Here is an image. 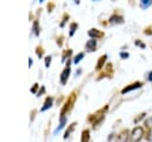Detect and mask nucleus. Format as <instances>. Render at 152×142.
<instances>
[{
    "label": "nucleus",
    "instance_id": "obj_16",
    "mask_svg": "<svg viewBox=\"0 0 152 142\" xmlns=\"http://www.w3.org/2000/svg\"><path fill=\"white\" fill-rule=\"evenodd\" d=\"M65 123H66V117H61V118H59V124H58V126L56 128L55 134H57L61 129H63V126L65 125Z\"/></svg>",
    "mask_w": 152,
    "mask_h": 142
},
{
    "label": "nucleus",
    "instance_id": "obj_13",
    "mask_svg": "<svg viewBox=\"0 0 152 142\" xmlns=\"http://www.w3.org/2000/svg\"><path fill=\"white\" fill-rule=\"evenodd\" d=\"M75 126H76V122H72L71 124H69L68 125V128H66V130H65V132H64V138H68L70 135H71V132L75 130Z\"/></svg>",
    "mask_w": 152,
    "mask_h": 142
},
{
    "label": "nucleus",
    "instance_id": "obj_31",
    "mask_svg": "<svg viewBox=\"0 0 152 142\" xmlns=\"http://www.w3.org/2000/svg\"><path fill=\"white\" fill-rule=\"evenodd\" d=\"M120 56H121L122 58H127V57L129 56V54H128V53H125V51H121V53H120Z\"/></svg>",
    "mask_w": 152,
    "mask_h": 142
},
{
    "label": "nucleus",
    "instance_id": "obj_23",
    "mask_svg": "<svg viewBox=\"0 0 152 142\" xmlns=\"http://www.w3.org/2000/svg\"><path fill=\"white\" fill-rule=\"evenodd\" d=\"M84 57V53L83 51H81V53H78L76 56H75V58H74V63H78L82 58Z\"/></svg>",
    "mask_w": 152,
    "mask_h": 142
},
{
    "label": "nucleus",
    "instance_id": "obj_20",
    "mask_svg": "<svg viewBox=\"0 0 152 142\" xmlns=\"http://www.w3.org/2000/svg\"><path fill=\"white\" fill-rule=\"evenodd\" d=\"M145 140L148 142H152V126L147 128V131L145 132Z\"/></svg>",
    "mask_w": 152,
    "mask_h": 142
},
{
    "label": "nucleus",
    "instance_id": "obj_33",
    "mask_svg": "<svg viewBox=\"0 0 152 142\" xmlns=\"http://www.w3.org/2000/svg\"><path fill=\"white\" fill-rule=\"evenodd\" d=\"M147 80H148V81H152V70L147 73Z\"/></svg>",
    "mask_w": 152,
    "mask_h": 142
},
{
    "label": "nucleus",
    "instance_id": "obj_28",
    "mask_svg": "<svg viewBox=\"0 0 152 142\" xmlns=\"http://www.w3.org/2000/svg\"><path fill=\"white\" fill-rule=\"evenodd\" d=\"M50 63H51V56H46L45 57V67H50Z\"/></svg>",
    "mask_w": 152,
    "mask_h": 142
},
{
    "label": "nucleus",
    "instance_id": "obj_19",
    "mask_svg": "<svg viewBox=\"0 0 152 142\" xmlns=\"http://www.w3.org/2000/svg\"><path fill=\"white\" fill-rule=\"evenodd\" d=\"M32 29H33L34 35H36V36H38V35H39V32H40V29H39L38 20H37V19H34V20H33V26H32Z\"/></svg>",
    "mask_w": 152,
    "mask_h": 142
},
{
    "label": "nucleus",
    "instance_id": "obj_3",
    "mask_svg": "<svg viewBox=\"0 0 152 142\" xmlns=\"http://www.w3.org/2000/svg\"><path fill=\"white\" fill-rule=\"evenodd\" d=\"M145 131H144V126L141 125H137L132 129L131 135H129V142H140L141 138L144 137Z\"/></svg>",
    "mask_w": 152,
    "mask_h": 142
},
{
    "label": "nucleus",
    "instance_id": "obj_2",
    "mask_svg": "<svg viewBox=\"0 0 152 142\" xmlns=\"http://www.w3.org/2000/svg\"><path fill=\"white\" fill-rule=\"evenodd\" d=\"M76 99H77V92H76V91H72V92L68 95L65 103H64L63 106H62V110H61V112H59V118H61V117H66V115L72 110Z\"/></svg>",
    "mask_w": 152,
    "mask_h": 142
},
{
    "label": "nucleus",
    "instance_id": "obj_34",
    "mask_svg": "<svg viewBox=\"0 0 152 142\" xmlns=\"http://www.w3.org/2000/svg\"><path fill=\"white\" fill-rule=\"evenodd\" d=\"M32 63H33V61H32V58L30 57V58H28V66L31 67V66H32Z\"/></svg>",
    "mask_w": 152,
    "mask_h": 142
},
{
    "label": "nucleus",
    "instance_id": "obj_8",
    "mask_svg": "<svg viewBox=\"0 0 152 142\" xmlns=\"http://www.w3.org/2000/svg\"><path fill=\"white\" fill-rule=\"evenodd\" d=\"M88 36L90 38H93V39H100L102 37H104V32L101 31V30H97V29H94L93 27V29H90L88 31Z\"/></svg>",
    "mask_w": 152,
    "mask_h": 142
},
{
    "label": "nucleus",
    "instance_id": "obj_15",
    "mask_svg": "<svg viewBox=\"0 0 152 142\" xmlns=\"http://www.w3.org/2000/svg\"><path fill=\"white\" fill-rule=\"evenodd\" d=\"M77 29H78V24H77V23H75V21H74V23H71V24H70V26H69V36H70V37H72Z\"/></svg>",
    "mask_w": 152,
    "mask_h": 142
},
{
    "label": "nucleus",
    "instance_id": "obj_29",
    "mask_svg": "<svg viewBox=\"0 0 152 142\" xmlns=\"http://www.w3.org/2000/svg\"><path fill=\"white\" fill-rule=\"evenodd\" d=\"M37 89H38V84L36 82V84H33V86H32V88H31V92H32V93H38Z\"/></svg>",
    "mask_w": 152,
    "mask_h": 142
},
{
    "label": "nucleus",
    "instance_id": "obj_1",
    "mask_svg": "<svg viewBox=\"0 0 152 142\" xmlns=\"http://www.w3.org/2000/svg\"><path fill=\"white\" fill-rule=\"evenodd\" d=\"M107 110H108V105H104L102 109L97 110L94 115H89V117H88V122L93 124V128H94V129H96V126H99V125L104 121Z\"/></svg>",
    "mask_w": 152,
    "mask_h": 142
},
{
    "label": "nucleus",
    "instance_id": "obj_9",
    "mask_svg": "<svg viewBox=\"0 0 152 142\" xmlns=\"http://www.w3.org/2000/svg\"><path fill=\"white\" fill-rule=\"evenodd\" d=\"M109 23L110 24H122L124 21H125V19H124V17L121 16V14H119L118 12H115L114 14H112L110 17H109Z\"/></svg>",
    "mask_w": 152,
    "mask_h": 142
},
{
    "label": "nucleus",
    "instance_id": "obj_6",
    "mask_svg": "<svg viewBox=\"0 0 152 142\" xmlns=\"http://www.w3.org/2000/svg\"><path fill=\"white\" fill-rule=\"evenodd\" d=\"M142 86H144V84H142L141 81H135V82H132V84L127 85L126 87H124V88L121 89V94H126V93H128V92H131V91L139 89V88H141Z\"/></svg>",
    "mask_w": 152,
    "mask_h": 142
},
{
    "label": "nucleus",
    "instance_id": "obj_32",
    "mask_svg": "<svg viewBox=\"0 0 152 142\" xmlns=\"http://www.w3.org/2000/svg\"><path fill=\"white\" fill-rule=\"evenodd\" d=\"M44 92H45V87H44V86H42V88H40V91H38V93H37V95L39 97V95H40V94H43Z\"/></svg>",
    "mask_w": 152,
    "mask_h": 142
},
{
    "label": "nucleus",
    "instance_id": "obj_5",
    "mask_svg": "<svg viewBox=\"0 0 152 142\" xmlns=\"http://www.w3.org/2000/svg\"><path fill=\"white\" fill-rule=\"evenodd\" d=\"M70 72H71V68H70V58H69L68 62H66L65 68L63 69V72L61 73V76H59L62 85H65V84L68 82V79H69V76H70Z\"/></svg>",
    "mask_w": 152,
    "mask_h": 142
},
{
    "label": "nucleus",
    "instance_id": "obj_7",
    "mask_svg": "<svg viewBox=\"0 0 152 142\" xmlns=\"http://www.w3.org/2000/svg\"><path fill=\"white\" fill-rule=\"evenodd\" d=\"M131 131L128 129H122L115 137V142H129Z\"/></svg>",
    "mask_w": 152,
    "mask_h": 142
},
{
    "label": "nucleus",
    "instance_id": "obj_25",
    "mask_svg": "<svg viewBox=\"0 0 152 142\" xmlns=\"http://www.w3.org/2000/svg\"><path fill=\"white\" fill-rule=\"evenodd\" d=\"M63 39H64V36H63V35H61V36L57 37V41H56V42H57V44H58L59 47H62V44H63Z\"/></svg>",
    "mask_w": 152,
    "mask_h": 142
},
{
    "label": "nucleus",
    "instance_id": "obj_17",
    "mask_svg": "<svg viewBox=\"0 0 152 142\" xmlns=\"http://www.w3.org/2000/svg\"><path fill=\"white\" fill-rule=\"evenodd\" d=\"M71 53H72V50H71V49H65V50L63 51V54H62V61H65L66 58L69 60V58H70Z\"/></svg>",
    "mask_w": 152,
    "mask_h": 142
},
{
    "label": "nucleus",
    "instance_id": "obj_21",
    "mask_svg": "<svg viewBox=\"0 0 152 142\" xmlns=\"http://www.w3.org/2000/svg\"><path fill=\"white\" fill-rule=\"evenodd\" d=\"M69 18H70V16H69V13H66V12H65V13L63 14V17H62V21H61V24H59V26H61V27H63V26L65 25V23H66V21L69 20Z\"/></svg>",
    "mask_w": 152,
    "mask_h": 142
},
{
    "label": "nucleus",
    "instance_id": "obj_11",
    "mask_svg": "<svg viewBox=\"0 0 152 142\" xmlns=\"http://www.w3.org/2000/svg\"><path fill=\"white\" fill-rule=\"evenodd\" d=\"M96 47H97V42H96V39L90 38V39L87 41V43H86V49H87V51H89V53L95 51V50H96Z\"/></svg>",
    "mask_w": 152,
    "mask_h": 142
},
{
    "label": "nucleus",
    "instance_id": "obj_14",
    "mask_svg": "<svg viewBox=\"0 0 152 142\" xmlns=\"http://www.w3.org/2000/svg\"><path fill=\"white\" fill-rule=\"evenodd\" d=\"M89 140H90V130L84 129L81 134V142H89Z\"/></svg>",
    "mask_w": 152,
    "mask_h": 142
},
{
    "label": "nucleus",
    "instance_id": "obj_22",
    "mask_svg": "<svg viewBox=\"0 0 152 142\" xmlns=\"http://www.w3.org/2000/svg\"><path fill=\"white\" fill-rule=\"evenodd\" d=\"M36 54H37V56H38L39 58L43 57V55H44V49H43L42 45H38V47L36 48Z\"/></svg>",
    "mask_w": 152,
    "mask_h": 142
},
{
    "label": "nucleus",
    "instance_id": "obj_30",
    "mask_svg": "<svg viewBox=\"0 0 152 142\" xmlns=\"http://www.w3.org/2000/svg\"><path fill=\"white\" fill-rule=\"evenodd\" d=\"M53 7H55V4H53V2H49V4H48V10H49V12H51V11L53 10Z\"/></svg>",
    "mask_w": 152,
    "mask_h": 142
},
{
    "label": "nucleus",
    "instance_id": "obj_10",
    "mask_svg": "<svg viewBox=\"0 0 152 142\" xmlns=\"http://www.w3.org/2000/svg\"><path fill=\"white\" fill-rule=\"evenodd\" d=\"M106 61H107V55H101V56L99 57L97 62H96V66H95V70H99V72H101V70H102V68H104L103 66L106 64Z\"/></svg>",
    "mask_w": 152,
    "mask_h": 142
},
{
    "label": "nucleus",
    "instance_id": "obj_26",
    "mask_svg": "<svg viewBox=\"0 0 152 142\" xmlns=\"http://www.w3.org/2000/svg\"><path fill=\"white\" fill-rule=\"evenodd\" d=\"M134 44H135V45H138V47H140V48H142V49H145V47H146V44H145V43H142L140 39H137Z\"/></svg>",
    "mask_w": 152,
    "mask_h": 142
},
{
    "label": "nucleus",
    "instance_id": "obj_27",
    "mask_svg": "<svg viewBox=\"0 0 152 142\" xmlns=\"http://www.w3.org/2000/svg\"><path fill=\"white\" fill-rule=\"evenodd\" d=\"M144 33H145V35H147V36H151V35H152V27H151V26H147V27H145V30H144Z\"/></svg>",
    "mask_w": 152,
    "mask_h": 142
},
{
    "label": "nucleus",
    "instance_id": "obj_12",
    "mask_svg": "<svg viewBox=\"0 0 152 142\" xmlns=\"http://www.w3.org/2000/svg\"><path fill=\"white\" fill-rule=\"evenodd\" d=\"M52 103H53V98L52 97H46V99H45V101H44V104H43V106H42V109H40V111L43 112V111H46L48 109H50L51 106H52Z\"/></svg>",
    "mask_w": 152,
    "mask_h": 142
},
{
    "label": "nucleus",
    "instance_id": "obj_24",
    "mask_svg": "<svg viewBox=\"0 0 152 142\" xmlns=\"http://www.w3.org/2000/svg\"><path fill=\"white\" fill-rule=\"evenodd\" d=\"M145 116H146V112H141V113H139V115L134 118V123H139L141 119H144V118H145Z\"/></svg>",
    "mask_w": 152,
    "mask_h": 142
},
{
    "label": "nucleus",
    "instance_id": "obj_18",
    "mask_svg": "<svg viewBox=\"0 0 152 142\" xmlns=\"http://www.w3.org/2000/svg\"><path fill=\"white\" fill-rule=\"evenodd\" d=\"M151 5H152V1H151V0H141V1H140V7L144 8V10L148 8Z\"/></svg>",
    "mask_w": 152,
    "mask_h": 142
},
{
    "label": "nucleus",
    "instance_id": "obj_4",
    "mask_svg": "<svg viewBox=\"0 0 152 142\" xmlns=\"http://www.w3.org/2000/svg\"><path fill=\"white\" fill-rule=\"evenodd\" d=\"M113 74H114L113 64L109 62V63H107V64H106L104 69H103V70H101V72L99 73V75L96 76V80H101V79H103V78H112V76H113Z\"/></svg>",
    "mask_w": 152,
    "mask_h": 142
}]
</instances>
